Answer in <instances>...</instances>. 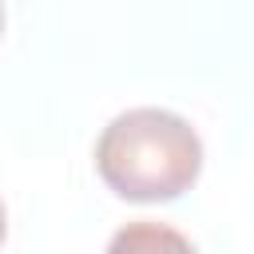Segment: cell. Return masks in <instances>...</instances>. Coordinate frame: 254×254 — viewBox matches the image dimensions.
Wrapping results in <instances>:
<instances>
[{"instance_id": "3957f363", "label": "cell", "mask_w": 254, "mask_h": 254, "mask_svg": "<svg viewBox=\"0 0 254 254\" xmlns=\"http://www.w3.org/2000/svg\"><path fill=\"white\" fill-rule=\"evenodd\" d=\"M0 238H4V206H0Z\"/></svg>"}, {"instance_id": "7a4b0ae2", "label": "cell", "mask_w": 254, "mask_h": 254, "mask_svg": "<svg viewBox=\"0 0 254 254\" xmlns=\"http://www.w3.org/2000/svg\"><path fill=\"white\" fill-rule=\"evenodd\" d=\"M103 254H198V250H194L190 238L179 234L175 226L139 218V222L119 226V230L111 234V242H107Z\"/></svg>"}, {"instance_id": "6da1fadb", "label": "cell", "mask_w": 254, "mask_h": 254, "mask_svg": "<svg viewBox=\"0 0 254 254\" xmlns=\"http://www.w3.org/2000/svg\"><path fill=\"white\" fill-rule=\"evenodd\" d=\"M95 171L127 202H171L194 187L202 171V139L175 111L131 107L103 127Z\"/></svg>"}]
</instances>
